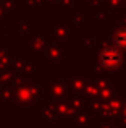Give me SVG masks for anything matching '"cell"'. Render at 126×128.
Wrapping results in <instances>:
<instances>
[{
    "label": "cell",
    "instance_id": "7",
    "mask_svg": "<svg viewBox=\"0 0 126 128\" xmlns=\"http://www.w3.org/2000/svg\"><path fill=\"white\" fill-rule=\"evenodd\" d=\"M108 38H110L112 44H113L117 49H120L121 52L126 55V26L118 24V26L110 28V31H108Z\"/></svg>",
    "mask_w": 126,
    "mask_h": 128
},
{
    "label": "cell",
    "instance_id": "4",
    "mask_svg": "<svg viewBox=\"0 0 126 128\" xmlns=\"http://www.w3.org/2000/svg\"><path fill=\"white\" fill-rule=\"evenodd\" d=\"M52 36L55 41H60L63 44L73 41V23L68 20L62 21H52Z\"/></svg>",
    "mask_w": 126,
    "mask_h": 128
},
{
    "label": "cell",
    "instance_id": "14",
    "mask_svg": "<svg viewBox=\"0 0 126 128\" xmlns=\"http://www.w3.org/2000/svg\"><path fill=\"white\" fill-rule=\"evenodd\" d=\"M58 12H71V8L74 6V0H57Z\"/></svg>",
    "mask_w": 126,
    "mask_h": 128
},
{
    "label": "cell",
    "instance_id": "15",
    "mask_svg": "<svg viewBox=\"0 0 126 128\" xmlns=\"http://www.w3.org/2000/svg\"><path fill=\"white\" fill-rule=\"evenodd\" d=\"M105 5V0H89L87 2V12H95L97 8H100V6H104Z\"/></svg>",
    "mask_w": 126,
    "mask_h": 128
},
{
    "label": "cell",
    "instance_id": "18",
    "mask_svg": "<svg viewBox=\"0 0 126 128\" xmlns=\"http://www.w3.org/2000/svg\"><path fill=\"white\" fill-rule=\"evenodd\" d=\"M87 2H89V0H74V5H87Z\"/></svg>",
    "mask_w": 126,
    "mask_h": 128
},
{
    "label": "cell",
    "instance_id": "11",
    "mask_svg": "<svg viewBox=\"0 0 126 128\" xmlns=\"http://www.w3.org/2000/svg\"><path fill=\"white\" fill-rule=\"evenodd\" d=\"M95 39L92 38V36H87V34H81L79 36V49L81 50H87L91 49L92 46H94Z\"/></svg>",
    "mask_w": 126,
    "mask_h": 128
},
{
    "label": "cell",
    "instance_id": "16",
    "mask_svg": "<svg viewBox=\"0 0 126 128\" xmlns=\"http://www.w3.org/2000/svg\"><path fill=\"white\" fill-rule=\"evenodd\" d=\"M117 20H118V24L126 26V6H121L120 10H117Z\"/></svg>",
    "mask_w": 126,
    "mask_h": 128
},
{
    "label": "cell",
    "instance_id": "19",
    "mask_svg": "<svg viewBox=\"0 0 126 128\" xmlns=\"http://www.w3.org/2000/svg\"><path fill=\"white\" fill-rule=\"evenodd\" d=\"M47 3H50V5H52V3H57V0H47Z\"/></svg>",
    "mask_w": 126,
    "mask_h": 128
},
{
    "label": "cell",
    "instance_id": "8",
    "mask_svg": "<svg viewBox=\"0 0 126 128\" xmlns=\"http://www.w3.org/2000/svg\"><path fill=\"white\" fill-rule=\"evenodd\" d=\"M52 75H54L52 76V78H54V83L49 88V97H50L52 100H57V99H62V97H65L66 94H68V88H66L63 78L58 73H52Z\"/></svg>",
    "mask_w": 126,
    "mask_h": 128
},
{
    "label": "cell",
    "instance_id": "2",
    "mask_svg": "<svg viewBox=\"0 0 126 128\" xmlns=\"http://www.w3.org/2000/svg\"><path fill=\"white\" fill-rule=\"evenodd\" d=\"M71 50L65 49V44L60 41H54L49 44L47 50L44 54V62L45 63H65L66 57H71Z\"/></svg>",
    "mask_w": 126,
    "mask_h": 128
},
{
    "label": "cell",
    "instance_id": "13",
    "mask_svg": "<svg viewBox=\"0 0 126 128\" xmlns=\"http://www.w3.org/2000/svg\"><path fill=\"white\" fill-rule=\"evenodd\" d=\"M95 128H123L117 120H99Z\"/></svg>",
    "mask_w": 126,
    "mask_h": 128
},
{
    "label": "cell",
    "instance_id": "17",
    "mask_svg": "<svg viewBox=\"0 0 126 128\" xmlns=\"http://www.w3.org/2000/svg\"><path fill=\"white\" fill-rule=\"evenodd\" d=\"M117 122L120 123L123 128H126V109L120 110V114H118V117H117Z\"/></svg>",
    "mask_w": 126,
    "mask_h": 128
},
{
    "label": "cell",
    "instance_id": "9",
    "mask_svg": "<svg viewBox=\"0 0 126 128\" xmlns=\"http://www.w3.org/2000/svg\"><path fill=\"white\" fill-rule=\"evenodd\" d=\"M86 73H87L89 78H99V76L108 75V72L105 68H102L99 63H89V65L86 66Z\"/></svg>",
    "mask_w": 126,
    "mask_h": 128
},
{
    "label": "cell",
    "instance_id": "1",
    "mask_svg": "<svg viewBox=\"0 0 126 128\" xmlns=\"http://www.w3.org/2000/svg\"><path fill=\"white\" fill-rule=\"evenodd\" d=\"M94 58L95 63L110 72H121L126 65V57L120 49L112 44L108 34H102L97 42H94Z\"/></svg>",
    "mask_w": 126,
    "mask_h": 128
},
{
    "label": "cell",
    "instance_id": "5",
    "mask_svg": "<svg viewBox=\"0 0 126 128\" xmlns=\"http://www.w3.org/2000/svg\"><path fill=\"white\" fill-rule=\"evenodd\" d=\"M55 112H57V122H62V123H69L74 117L76 110L73 109L71 102L68 99V94L62 99H57L55 100Z\"/></svg>",
    "mask_w": 126,
    "mask_h": 128
},
{
    "label": "cell",
    "instance_id": "12",
    "mask_svg": "<svg viewBox=\"0 0 126 128\" xmlns=\"http://www.w3.org/2000/svg\"><path fill=\"white\" fill-rule=\"evenodd\" d=\"M92 13H94V18L97 20V21H105V20L108 18V15H110V10H108L107 5H104V6L97 8L95 12H92Z\"/></svg>",
    "mask_w": 126,
    "mask_h": 128
},
{
    "label": "cell",
    "instance_id": "3",
    "mask_svg": "<svg viewBox=\"0 0 126 128\" xmlns=\"http://www.w3.org/2000/svg\"><path fill=\"white\" fill-rule=\"evenodd\" d=\"M63 78L66 88H68V92H79L82 94L86 84L89 81L87 73L84 72H74V73H58Z\"/></svg>",
    "mask_w": 126,
    "mask_h": 128
},
{
    "label": "cell",
    "instance_id": "10",
    "mask_svg": "<svg viewBox=\"0 0 126 128\" xmlns=\"http://www.w3.org/2000/svg\"><path fill=\"white\" fill-rule=\"evenodd\" d=\"M73 24L79 26V28H86L89 24L87 23V12H78L73 15V20H71Z\"/></svg>",
    "mask_w": 126,
    "mask_h": 128
},
{
    "label": "cell",
    "instance_id": "6",
    "mask_svg": "<svg viewBox=\"0 0 126 128\" xmlns=\"http://www.w3.org/2000/svg\"><path fill=\"white\" fill-rule=\"evenodd\" d=\"M71 122H73V128H95L99 118H97V115L91 114L84 107L82 110H79V112L74 114Z\"/></svg>",
    "mask_w": 126,
    "mask_h": 128
},
{
    "label": "cell",
    "instance_id": "20",
    "mask_svg": "<svg viewBox=\"0 0 126 128\" xmlns=\"http://www.w3.org/2000/svg\"><path fill=\"white\" fill-rule=\"evenodd\" d=\"M121 2H123V6H126V0H121Z\"/></svg>",
    "mask_w": 126,
    "mask_h": 128
}]
</instances>
